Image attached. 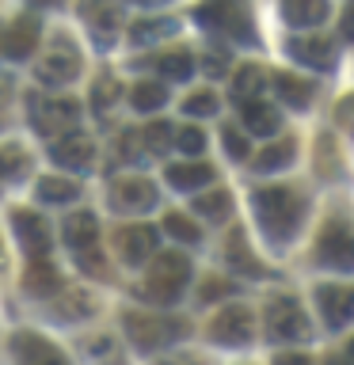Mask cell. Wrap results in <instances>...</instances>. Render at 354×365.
I'll use <instances>...</instances> for the list:
<instances>
[{"label": "cell", "mask_w": 354, "mask_h": 365, "mask_svg": "<svg viewBox=\"0 0 354 365\" xmlns=\"http://www.w3.org/2000/svg\"><path fill=\"white\" fill-rule=\"evenodd\" d=\"M194 213H202L206 221H228L233 217V198H228V190H221V187H213L210 194H202L198 202H194Z\"/></svg>", "instance_id": "cell-28"}, {"label": "cell", "mask_w": 354, "mask_h": 365, "mask_svg": "<svg viewBox=\"0 0 354 365\" xmlns=\"http://www.w3.org/2000/svg\"><path fill=\"white\" fill-rule=\"evenodd\" d=\"M316 259L320 267L328 270H354V228L343 221V217H331V221L320 228L316 240Z\"/></svg>", "instance_id": "cell-5"}, {"label": "cell", "mask_w": 354, "mask_h": 365, "mask_svg": "<svg viewBox=\"0 0 354 365\" xmlns=\"http://www.w3.org/2000/svg\"><path fill=\"white\" fill-rule=\"evenodd\" d=\"M153 65L164 80H187L194 73V57L187 50H168V53H160Z\"/></svg>", "instance_id": "cell-31"}, {"label": "cell", "mask_w": 354, "mask_h": 365, "mask_svg": "<svg viewBox=\"0 0 354 365\" xmlns=\"http://www.w3.org/2000/svg\"><path fill=\"white\" fill-rule=\"evenodd\" d=\"M324 365H354V361H350V354H347V358H343V354H331Z\"/></svg>", "instance_id": "cell-48"}, {"label": "cell", "mask_w": 354, "mask_h": 365, "mask_svg": "<svg viewBox=\"0 0 354 365\" xmlns=\"http://www.w3.org/2000/svg\"><path fill=\"white\" fill-rule=\"evenodd\" d=\"M198 23L213 34H225V38L236 42H251V16L244 8V0H206L198 8Z\"/></svg>", "instance_id": "cell-3"}, {"label": "cell", "mask_w": 354, "mask_h": 365, "mask_svg": "<svg viewBox=\"0 0 354 365\" xmlns=\"http://www.w3.org/2000/svg\"><path fill=\"white\" fill-rule=\"evenodd\" d=\"M335 118H339V125H343V130H350V133H354V96H347V99L339 103Z\"/></svg>", "instance_id": "cell-44"}, {"label": "cell", "mask_w": 354, "mask_h": 365, "mask_svg": "<svg viewBox=\"0 0 354 365\" xmlns=\"http://www.w3.org/2000/svg\"><path fill=\"white\" fill-rule=\"evenodd\" d=\"M176 27L171 19H141V23H133V42H156V38H164V34Z\"/></svg>", "instance_id": "cell-37"}, {"label": "cell", "mask_w": 354, "mask_h": 365, "mask_svg": "<svg viewBox=\"0 0 354 365\" xmlns=\"http://www.w3.org/2000/svg\"><path fill=\"white\" fill-rule=\"evenodd\" d=\"M187 282H191V259L183 251H160L145 270L141 297L153 304H176L179 293L187 289Z\"/></svg>", "instance_id": "cell-2"}, {"label": "cell", "mask_w": 354, "mask_h": 365, "mask_svg": "<svg viewBox=\"0 0 354 365\" xmlns=\"http://www.w3.org/2000/svg\"><path fill=\"white\" fill-rule=\"evenodd\" d=\"M11 225H16V236H19V244L27 247V255L31 259H46V251H50V232H46L42 217L27 213V210H16L11 213Z\"/></svg>", "instance_id": "cell-16"}, {"label": "cell", "mask_w": 354, "mask_h": 365, "mask_svg": "<svg viewBox=\"0 0 354 365\" xmlns=\"http://www.w3.org/2000/svg\"><path fill=\"white\" fill-rule=\"evenodd\" d=\"M221 141H225V148H228V156H233V160H244V156H251L248 133H240L236 125H225V130H221Z\"/></svg>", "instance_id": "cell-39"}, {"label": "cell", "mask_w": 354, "mask_h": 365, "mask_svg": "<svg viewBox=\"0 0 354 365\" xmlns=\"http://www.w3.org/2000/svg\"><path fill=\"white\" fill-rule=\"evenodd\" d=\"M290 57L301 65H313L320 73H328V68H335V38H328V34H297L290 42Z\"/></svg>", "instance_id": "cell-13"}, {"label": "cell", "mask_w": 354, "mask_h": 365, "mask_svg": "<svg viewBox=\"0 0 354 365\" xmlns=\"http://www.w3.org/2000/svg\"><path fill=\"white\" fill-rule=\"evenodd\" d=\"M23 289H27L31 297H54L57 289H61V274H57L54 262L34 259L27 267V278H23Z\"/></svg>", "instance_id": "cell-23"}, {"label": "cell", "mask_w": 354, "mask_h": 365, "mask_svg": "<svg viewBox=\"0 0 354 365\" xmlns=\"http://www.w3.org/2000/svg\"><path fill=\"white\" fill-rule=\"evenodd\" d=\"M118 91H122V88L114 84V80H99V84H96V107H99V110H107L111 103L118 99Z\"/></svg>", "instance_id": "cell-42"}, {"label": "cell", "mask_w": 354, "mask_h": 365, "mask_svg": "<svg viewBox=\"0 0 354 365\" xmlns=\"http://www.w3.org/2000/svg\"><path fill=\"white\" fill-rule=\"evenodd\" d=\"M274 365H313V358H308V354H278Z\"/></svg>", "instance_id": "cell-46"}, {"label": "cell", "mask_w": 354, "mask_h": 365, "mask_svg": "<svg viewBox=\"0 0 354 365\" xmlns=\"http://www.w3.org/2000/svg\"><path fill=\"white\" fill-rule=\"evenodd\" d=\"M282 11L293 27H320L328 19V0H282Z\"/></svg>", "instance_id": "cell-24"}, {"label": "cell", "mask_w": 354, "mask_h": 365, "mask_svg": "<svg viewBox=\"0 0 354 365\" xmlns=\"http://www.w3.org/2000/svg\"><path fill=\"white\" fill-rule=\"evenodd\" d=\"M114 247H118V259L126 267H141L145 259H153L156 251V228L148 225H126L114 232Z\"/></svg>", "instance_id": "cell-12"}, {"label": "cell", "mask_w": 354, "mask_h": 365, "mask_svg": "<svg viewBox=\"0 0 354 365\" xmlns=\"http://www.w3.org/2000/svg\"><path fill=\"white\" fill-rule=\"evenodd\" d=\"M293 153H297V145L293 141H278V145H267L263 153L251 160V168L263 171V175H270V171H282V168H290L293 164Z\"/></svg>", "instance_id": "cell-27"}, {"label": "cell", "mask_w": 354, "mask_h": 365, "mask_svg": "<svg viewBox=\"0 0 354 365\" xmlns=\"http://www.w3.org/2000/svg\"><path fill=\"white\" fill-rule=\"evenodd\" d=\"M34 76H39L42 84H50V88L73 84V80L80 76V53H76L69 42H57V46H50V50L39 57V65H34Z\"/></svg>", "instance_id": "cell-9"}, {"label": "cell", "mask_w": 354, "mask_h": 365, "mask_svg": "<svg viewBox=\"0 0 354 365\" xmlns=\"http://www.w3.org/2000/svg\"><path fill=\"white\" fill-rule=\"evenodd\" d=\"M316 304H320V316L331 331L347 327L354 319V285H320L316 289Z\"/></svg>", "instance_id": "cell-11"}, {"label": "cell", "mask_w": 354, "mask_h": 365, "mask_svg": "<svg viewBox=\"0 0 354 365\" xmlns=\"http://www.w3.org/2000/svg\"><path fill=\"white\" fill-rule=\"evenodd\" d=\"M39 34H42V23L31 16H19L8 23V34H4V57L11 61H23V57H31V50L39 46Z\"/></svg>", "instance_id": "cell-15"}, {"label": "cell", "mask_w": 354, "mask_h": 365, "mask_svg": "<svg viewBox=\"0 0 354 365\" xmlns=\"http://www.w3.org/2000/svg\"><path fill=\"white\" fill-rule=\"evenodd\" d=\"M156 365H198V361H191V358H164V361H156Z\"/></svg>", "instance_id": "cell-49"}, {"label": "cell", "mask_w": 354, "mask_h": 365, "mask_svg": "<svg viewBox=\"0 0 354 365\" xmlns=\"http://www.w3.org/2000/svg\"><path fill=\"white\" fill-rule=\"evenodd\" d=\"M76 262H80V270H91V274H107V262H103V255L96 247H84V251H76Z\"/></svg>", "instance_id": "cell-40"}, {"label": "cell", "mask_w": 354, "mask_h": 365, "mask_svg": "<svg viewBox=\"0 0 354 365\" xmlns=\"http://www.w3.org/2000/svg\"><path fill=\"white\" fill-rule=\"evenodd\" d=\"M270 84H274V96H278L282 103H290V107H308V103H313V96H316V84H313V80L293 76V73H274Z\"/></svg>", "instance_id": "cell-20"}, {"label": "cell", "mask_w": 354, "mask_h": 365, "mask_svg": "<svg viewBox=\"0 0 354 365\" xmlns=\"http://www.w3.org/2000/svg\"><path fill=\"white\" fill-rule=\"evenodd\" d=\"M16 361L19 365H69L61 350H54L42 335H16Z\"/></svg>", "instance_id": "cell-19"}, {"label": "cell", "mask_w": 354, "mask_h": 365, "mask_svg": "<svg viewBox=\"0 0 354 365\" xmlns=\"http://www.w3.org/2000/svg\"><path fill=\"white\" fill-rule=\"evenodd\" d=\"M164 179L171 190H198V187H210L213 182V168L202 164V160H183V164H171L164 171Z\"/></svg>", "instance_id": "cell-18"}, {"label": "cell", "mask_w": 354, "mask_h": 365, "mask_svg": "<svg viewBox=\"0 0 354 365\" xmlns=\"http://www.w3.org/2000/svg\"><path fill=\"white\" fill-rule=\"evenodd\" d=\"M96 312V301H91L88 293H61L54 304V316L57 319H69V324H76V319H88Z\"/></svg>", "instance_id": "cell-29"}, {"label": "cell", "mask_w": 354, "mask_h": 365, "mask_svg": "<svg viewBox=\"0 0 354 365\" xmlns=\"http://www.w3.org/2000/svg\"><path fill=\"white\" fill-rule=\"evenodd\" d=\"M164 228H168L171 240H179V244H198V240H202V228L194 225L191 217H183V213H168Z\"/></svg>", "instance_id": "cell-33"}, {"label": "cell", "mask_w": 354, "mask_h": 365, "mask_svg": "<svg viewBox=\"0 0 354 365\" xmlns=\"http://www.w3.org/2000/svg\"><path fill=\"white\" fill-rule=\"evenodd\" d=\"M256 217H259V228L267 232V240L290 244L297 236V228H301L305 198L293 187H267L256 194Z\"/></svg>", "instance_id": "cell-1"}, {"label": "cell", "mask_w": 354, "mask_h": 365, "mask_svg": "<svg viewBox=\"0 0 354 365\" xmlns=\"http://www.w3.org/2000/svg\"><path fill=\"white\" fill-rule=\"evenodd\" d=\"M263 84H267L263 68H259V65H244V68L233 76V96H236V103L259 99V96H263Z\"/></svg>", "instance_id": "cell-30"}, {"label": "cell", "mask_w": 354, "mask_h": 365, "mask_svg": "<svg viewBox=\"0 0 354 365\" xmlns=\"http://www.w3.org/2000/svg\"><path fill=\"white\" fill-rule=\"evenodd\" d=\"M343 34L354 42V0H350V8H347V16H343Z\"/></svg>", "instance_id": "cell-47"}, {"label": "cell", "mask_w": 354, "mask_h": 365, "mask_svg": "<svg viewBox=\"0 0 354 365\" xmlns=\"http://www.w3.org/2000/svg\"><path fill=\"white\" fill-rule=\"evenodd\" d=\"M202 68L210 76H225V53H206L202 57Z\"/></svg>", "instance_id": "cell-45"}, {"label": "cell", "mask_w": 354, "mask_h": 365, "mask_svg": "<svg viewBox=\"0 0 354 365\" xmlns=\"http://www.w3.org/2000/svg\"><path fill=\"white\" fill-rule=\"evenodd\" d=\"M19 168H23V153H19L16 145H8V148H4V175H8V179H16V175H19Z\"/></svg>", "instance_id": "cell-43"}, {"label": "cell", "mask_w": 354, "mask_h": 365, "mask_svg": "<svg viewBox=\"0 0 354 365\" xmlns=\"http://www.w3.org/2000/svg\"><path fill=\"white\" fill-rule=\"evenodd\" d=\"M84 19L103 42H111L114 34H118V23H122L118 8H114L111 0H84Z\"/></svg>", "instance_id": "cell-22"}, {"label": "cell", "mask_w": 354, "mask_h": 365, "mask_svg": "<svg viewBox=\"0 0 354 365\" xmlns=\"http://www.w3.org/2000/svg\"><path fill=\"white\" fill-rule=\"evenodd\" d=\"M50 156H54V164H61L69 171H88L96 164V145L84 133H61L50 145Z\"/></svg>", "instance_id": "cell-14"}, {"label": "cell", "mask_w": 354, "mask_h": 365, "mask_svg": "<svg viewBox=\"0 0 354 365\" xmlns=\"http://www.w3.org/2000/svg\"><path fill=\"white\" fill-rule=\"evenodd\" d=\"M34 130L42 137H57V133H73V125L80 122V107L69 96H42L31 107Z\"/></svg>", "instance_id": "cell-6"}, {"label": "cell", "mask_w": 354, "mask_h": 365, "mask_svg": "<svg viewBox=\"0 0 354 365\" xmlns=\"http://www.w3.org/2000/svg\"><path fill=\"white\" fill-rule=\"evenodd\" d=\"M267 335L270 342H301L308 339V319L305 308L293 297H274L267 304Z\"/></svg>", "instance_id": "cell-7"}, {"label": "cell", "mask_w": 354, "mask_h": 365, "mask_svg": "<svg viewBox=\"0 0 354 365\" xmlns=\"http://www.w3.org/2000/svg\"><path fill=\"white\" fill-rule=\"evenodd\" d=\"M141 137H145L148 156H160V153H168V148L176 145V137H171V125H168V122H153V125H145Z\"/></svg>", "instance_id": "cell-34"}, {"label": "cell", "mask_w": 354, "mask_h": 365, "mask_svg": "<svg viewBox=\"0 0 354 365\" xmlns=\"http://www.w3.org/2000/svg\"><path fill=\"white\" fill-rule=\"evenodd\" d=\"M111 205L122 213H145L156 205V187L141 175H130V179H114L111 182Z\"/></svg>", "instance_id": "cell-10"}, {"label": "cell", "mask_w": 354, "mask_h": 365, "mask_svg": "<svg viewBox=\"0 0 354 365\" xmlns=\"http://www.w3.org/2000/svg\"><path fill=\"white\" fill-rule=\"evenodd\" d=\"M39 198L42 202H54V205H65V202L80 198V187H76L73 179H61V175H42L39 179Z\"/></svg>", "instance_id": "cell-32"}, {"label": "cell", "mask_w": 354, "mask_h": 365, "mask_svg": "<svg viewBox=\"0 0 354 365\" xmlns=\"http://www.w3.org/2000/svg\"><path fill=\"white\" fill-rule=\"evenodd\" d=\"M228 262H233V270H240V274H248V278H263L267 274V267L251 255V247H248V240L240 236V232H233L228 236Z\"/></svg>", "instance_id": "cell-25"}, {"label": "cell", "mask_w": 354, "mask_h": 365, "mask_svg": "<svg viewBox=\"0 0 354 365\" xmlns=\"http://www.w3.org/2000/svg\"><path fill=\"white\" fill-rule=\"evenodd\" d=\"M347 354H350V361H354V339H350V350H347Z\"/></svg>", "instance_id": "cell-50"}, {"label": "cell", "mask_w": 354, "mask_h": 365, "mask_svg": "<svg viewBox=\"0 0 354 365\" xmlns=\"http://www.w3.org/2000/svg\"><path fill=\"white\" fill-rule=\"evenodd\" d=\"M164 103H168V91H164V84H156V80H137L130 88V107L141 110V114L160 110Z\"/></svg>", "instance_id": "cell-26"}, {"label": "cell", "mask_w": 354, "mask_h": 365, "mask_svg": "<svg viewBox=\"0 0 354 365\" xmlns=\"http://www.w3.org/2000/svg\"><path fill=\"white\" fill-rule=\"evenodd\" d=\"M240 118H244L248 133H259V137H270V133L282 125V114L274 110L270 103H263V99H248V103H240Z\"/></svg>", "instance_id": "cell-21"}, {"label": "cell", "mask_w": 354, "mask_h": 365, "mask_svg": "<svg viewBox=\"0 0 354 365\" xmlns=\"http://www.w3.org/2000/svg\"><path fill=\"white\" fill-rule=\"evenodd\" d=\"M114 148H118V160H126V164H141V160L148 156V148H145V137H141V133H122Z\"/></svg>", "instance_id": "cell-36"}, {"label": "cell", "mask_w": 354, "mask_h": 365, "mask_svg": "<svg viewBox=\"0 0 354 365\" xmlns=\"http://www.w3.org/2000/svg\"><path fill=\"white\" fill-rule=\"evenodd\" d=\"M210 339L217 346H248L256 339V316L244 304H228L210 319Z\"/></svg>", "instance_id": "cell-8"}, {"label": "cell", "mask_w": 354, "mask_h": 365, "mask_svg": "<svg viewBox=\"0 0 354 365\" xmlns=\"http://www.w3.org/2000/svg\"><path fill=\"white\" fill-rule=\"evenodd\" d=\"M126 335L137 350H160L168 342L187 335V324L171 316H153V312H130L126 316Z\"/></svg>", "instance_id": "cell-4"}, {"label": "cell", "mask_w": 354, "mask_h": 365, "mask_svg": "<svg viewBox=\"0 0 354 365\" xmlns=\"http://www.w3.org/2000/svg\"><path fill=\"white\" fill-rule=\"evenodd\" d=\"M176 148L183 156H198L206 148V133L198 130V125H183V130L176 133Z\"/></svg>", "instance_id": "cell-38"}, {"label": "cell", "mask_w": 354, "mask_h": 365, "mask_svg": "<svg viewBox=\"0 0 354 365\" xmlns=\"http://www.w3.org/2000/svg\"><path fill=\"white\" fill-rule=\"evenodd\" d=\"M183 114H191V118H206V114H217V96H213L210 88L191 91V96L183 99Z\"/></svg>", "instance_id": "cell-35"}, {"label": "cell", "mask_w": 354, "mask_h": 365, "mask_svg": "<svg viewBox=\"0 0 354 365\" xmlns=\"http://www.w3.org/2000/svg\"><path fill=\"white\" fill-rule=\"evenodd\" d=\"M233 289H236L233 282H206L202 289H198V301H202V304H210V301H221V297H228Z\"/></svg>", "instance_id": "cell-41"}, {"label": "cell", "mask_w": 354, "mask_h": 365, "mask_svg": "<svg viewBox=\"0 0 354 365\" xmlns=\"http://www.w3.org/2000/svg\"><path fill=\"white\" fill-rule=\"evenodd\" d=\"M61 236H65V244L73 247V251L96 247V240H99V221H96V213H88V210L69 213L65 225H61Z\"/></svg>", "instance_id": "cell-17"}]
</instances>
